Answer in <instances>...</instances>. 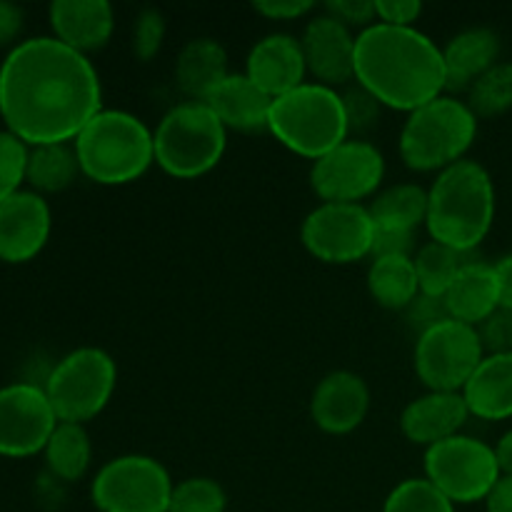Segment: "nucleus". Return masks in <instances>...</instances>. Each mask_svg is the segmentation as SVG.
Instances as JSON below:
<instances>
[{
    "mask_svg": "<svg viewBox=\"0 0 512 512\" xmlns=\"http://www.w3.org/2000/svg\"><path fill=\"white\" fill-rule=\"evenodd\" d=\"M50 25L55 38L85 55L108 43L115 13L108 0H55L50 5Z\"/></svg>",
    "mask_w": 512,
    "mask_h": 512,
    "instance_id": "20",
    "label": "nucleus"
},
{
    "mask_svg": "<svg viewBox=\"0 0 512 512\" xmlns=\"http://www.w3.org/2000/svg\"><path fill=\"white\" fill-rule=\"evenodd\" d=\"M103 110V88L88 55L55 35L15 45L0 65V115L28 145L70 143Z\"/></svg>",
    "mask_w": 512,
    "mask_h": 512,
    "instance_id": "1",
    "label": "nucleus"
},
{
    "mask_svg": "<svg viewBox=\"0 0 512 512\" xmlns=\"http://www.w3.org/2000/svg\"><path fill=\"white\" fill-rule=\"evenodd\" d=\"M483 358L485 348L478 328L453 318L420 333L415 343V373L428 390L463 393Z\"/></svg>",
    "mask_w": 512,
    "mask_h": 512,
    "instance_id": "11",
    "label": "nucleus"
},
{
    "mask_svg": "<svg viewBox=\"0 0 512 512\" xmlns=\"http://www.w3.org/2000/svg\"><path fill=\"white\" fill-rule=\"evenodd\" d=\"M370 410V388L353 370L325 375L310 398V418L323 433L348 435L363 425Z\"/></svg>",
    "mask_w": 512,
    "mask_h": 512,
    "instance_id": "16",
    "label": "nucleus"
},
{
    "mask_svg": "<svg viewBox=\"0 0 512 512\" xmlns=\"http://www.w3.org/2000/svg\"><path fill=\"white\" fill-rule=\"evenodd\" d=\"M495 455H498L500 473L512 475V430H508V433L498 440V445H495Z\"/></svg>",
    "mask_w": 512,
    "mask_h": 512,
    "instance_id": "46",
    "label": "nucleus"
},
{
    "mask_svg": "<svg viewBox=\"0 0 512 512\" xmlns=\"http://www.w3.org/2000/svg\"><path fill=\"white\" fill-rule=\"evenodd\" d=\"M495 220V185L478 160H460L438 173L428 190V233L458 253H470L488 238Z\"/></svg>",
    "mask_w": 512,
    "mask_h": 512,
    "instance_id": "3",
    "label": "nucleus"
},
{
    "mask_svg": "<svg viewBox=\"0 0 512 512\" xmlns=\"http://www.w3.org/2000/svg\"><path fill=\"white\" fill-rule=\"evenodd\" d=\"M488 512H512V475H503L485 500Z\"/></svg>",
    "mask_w": 512,
    "mask_h": 512,
    "instance_id": "44",
    "label": "nucleus"
},
{
    "mask_svg": "<svg viewBox=\"0 0 512 512\" xmlns=\"http://www.w3.org/2000/svg\"><path fill=\"white\" fill-rule=\"evenodd\" d=\"M355 40L358 35L330 13L315 15L305 25L300 45L315 83L335 88L355 78Z\"/></svg>",
    "mask_w": 512,
    "mask_h": 512,
    "instance_id": "15",
    "label": "nucleus"
},
{
    "mask_svg": "<svg viewBox=\"0 0 512 512\" xmlns=\"http://www.w3.org/2000/svg\"><path fill=\"white\" fill-rule=\"evenodd\" d=\"M470 415L480 420L512 418V353L485 355L463 388Z\"/></svg>",
    "mask_w": 512,
    "mask_h": 512,
    "instance_id": "24",
    "label": "nucleus"
},
{
    "mask_svg": "<svg viewBox=\"0 0 512 512\" xmlns=\"http://www.w3.org/2000/svg\"><path fill=\"white\" fill-rule=\"evenodd\" d=\"M408 318L413 328H418V335L425 333L433 325L448 320V308H445L443 298H430V295H420L413 305L408 308Z\"/></svg>",
    "mask_w": 512,
    "mask_h": 512,
    "instance_id": "40",
    "label": "nucleus"
},
{
    "mask_svg": "<svg viewBox=\"0 0 512 512\" xmlns=\"http://www.w3.org/2000/svg\"><path fill=\"white\" fill-rule=\"evenodd\" d=\"M55 425L58 415L40 385L13 383L0 388V455L25 458L45 450Z\"/></svg>",
    "mask_w": 512,
    "mask_h": 512,
    "instance_id": "14",
    "label": "nucleus"
},
{
    "mask_svg": "<svg viewBox=\"0 0 512 512\" xmlns=\"http://www.w3.org/2000/svg\"><path fill=\"white\" fill-rule=\"evenodd\" d=\"M20 25H23V10L15 3L0 0V43H8L18 35Z\"/></svg>",
    "mask_w": 512,
    "mask_h": 512,
    "instance_id": "43",
    "label": "nucleus"
},
{
    "mask_svg": "<svg viewBox=\"0 0 512 512\" xmlns=\"http://www.w3.org/2000/svg\"><path fill=\"white\" fill-rule=\"evenodd\" d=\"M500 478L495 448L470 435H453L425 450V480L453 505L488 500Z\"/></svg>",
    "mask_w": 512,
    "mask_h": 512,
    "instance_id": "9",
    "label": "nucleus"
},
{
    "mask_svg": "<svg viewBox=\"0 0 512 512\" xmlns=\"http://www.w3.org/2000/svg\"><path fill=\"white\" fill-rule=\"evenodd\" d=\"M50 208L33 190H18L0 200V258L25 263L48 243Z\"/></svg>",
    "mask_w": 512,
    "mask_h": 512,
    "instance_id": "17",
    "label": "nucleus"
},
{
    "mask_svg": "<svg viewBox=\"0 0 512 512\" xmlns=\"http://www.w3.org/2000/svg\"><path fill=\"white\" fill-rule=\"evenodd\" d=\"M205 103L228 130H240V133L268 130L273 98L263 93L245 73H230Z\"/></svg>",
    "mask_w": 512,
    "mask_h": 512,
    "instance_id": "21",
    "label": "nucleus"
},
{
    "mask_svg": "<svg viewBox=\"0 0 512 512\" xmlns=\"http://www.w3.org/2000/svg\"><path fill=\"white\" fill-rule=\"evenodd\" d=\"M500 38L490 28H468L448 40L443 48L445 83L450 93L470 90V85L500 63Z\"/></svg>",
    "mask_w": 512,
    "mask_h": 512,
    "instance_id": "23",
    "label": "nucleus"
},
{
    "mask_svg": "<svg viewBox=\"0 0 512 512\" xmlns=\"http://www.w3.org/2000/svg\"><path fill=\"white\" fill-rule=\"evenodd\" d=\"M228 495L213 478H188L173 488L168 512H225Z\"/></svg>",
    "mask_w": 512,
    "mask_h": 512,
    "instance_id": "33",
    "label": "nucleus"
},
{
    "mask_svg": "<svg viewBox=\"0 0 512 512\" xmlns=\"http://www.w3.org/2000/svg\"><path fill=\"white\" fill-rule=\"evenodd\" d=\"M170 473L150 455H120L108 460L90 485L100 512H168L173 498Z\"/></svg>",
    "mask_w": 512,
    "mask_h": 512,
    "instance_id": "10",
    "label": "nucleus"
},
{
    "mask_svg": "<svg viewBox=\"0 0 512 512\" xmlns=\"http://www.w3.org/2000/svg\"><path fill=\"white\" fill-rule=\"evenodd\" d=\"M375 15H378V23L413 28L415 20L423 15V3L418 0H375Z\"/></svg>",
    "mask_w": 512,
    "mask_h": 512,
    "instance_id": "38",
    "label": "nucleus"
},
{
    "mask_svg": "<svg viewBox=\"0 0 512 512\" xmlns=\"http://www.w3.org/2000/svg\"><path fill=\"white\" fill-rule=\"evenodd\" d=\"M80 173L78 153L68 143L35 145L28 155V175L30 185L43 193H58L65 190Z\"/></svg>",
    "mask_w": 512,
    "mask_h": 512,
    "instance_id": "29",
    "label": "nucleus"
},
{
    "mask_svg": "<svg viewBox=\"0 0 512 512\" xmlns=\"http://www.w3.org/2000/svg\"><path fill=\"white\" fill-rule=\"evenodd\" d=\"M478 135V118L455 95H440L413 110L400 130L398 150L403 163L418 173H443L465 160Z\"/></svg>",
    "mask_w": 512,
    "mask_h": 512,
    "instance_id": "6",
    "label": "nucleus"
},
{
    "mask_svg": "<svg viewBox=\"0 0 512 512\" xmlns=\"http://www.w3.org/2000/svg\"><path fill=\"white\" fill-rule=\"evenodd\" d=\"M485 355L512 353V310L498 308L485 323L478 325Z\"/></svg>",
    "mask_w": 512,
    "mask_h": 512,
    "instance_id": "37",
    "label": "nucleus"
},
{
    "mask_svg": "<svg viewBox=\"0 0 512 512\" xmlns=\"http://www.w3.org/2000/svg\"><path fill=\"white\" fill-rule=\"evenodd\" d=\"M328 13L335 15L348 28L350 25H360L365 30L373 23H378L375 0H333V3H328Z\"/></svg>",
    "mask_w": 512,
    "mask_h": 512,
    "instance_id": "39",
    "label": "nucleus"
},
{
    "mask_svg": "<svg viewBox=\"0 0 512 512\" xmlns=\"http://www.w3.org/2000/svg\"><path fill=\"white\" fill-rule=\"evenodd\" d=\"M300 240L323 263H358L373 255V215L363 203H320L303 220Z\"/></svg>",
    "mask_w": 512,
    "mask_h": 512,
    "instance_id": "12",
    "label": "nucleus"
},
{
    "mask_svg": "<svg viewBox=\"0 0 512 512\" xmlns=\"http://www.w3.org/2000/svg\"><path fill=\"white\" fill-rule=\"evenodd\" d=\"M355 80L383 108L410 115L448 90L443 48L415 25L373 23L355 40Z\"/></svg>",
    "mask_w": 512,
    "mask_h": 512,
    "instance_id": "2",
    "label": "nucleus"
},
{
    "mask_svg": "<svg viewBox=\"0 0 512 512\" xmlns=\"http://www.w3.org/2000/svg\"><path fill=\"white\" fill-rule=\"evenodd\" d=\"M343 105H345V115H348V125H350V133L353 130H368L378 123L380 118V108L383 105L378 103L373 93H368L365 88H353L343 95Z\"/></svg>",
    "mask_w": 512,
    "mask_h": 512,
    "instance_id": "36",
    "label": "nucleus"
},
{
    "mask_svg": "<svg viewBox=\"0 0 512 512\" xmlns=\"http://www.w3.org/2000/svg\"><path fill=\"white\" fill-rule=\"evenodd\" d=\"M28 143L10 130H0V200L18 193L28 175Z\"/></svg>",
    "mask_w": 512,
    "mask_h": 512,
    "instance_id": "34",
    "label": "nucleus"
},
{
    "mask_svg": "<svg viewBox=\"0 0 512 512\" xmlns=\"http://www.w3.org/2000/svg\"><path fill=\"white\" fill-rule=\"evenodd\" d=\"M378 230H400L415 233L428 218V190L413 183H400L378 193L368 205Z\"/></svg>",
    "mask_w": 512,
    "mask_h": 512,
    "instance_id": "27",
    "label": "nucleus"
},
{
    "mask_svg": "<svg viewBox=\"0 0 512 512\" xmlns=\"http://www.w3.org/2000/svg\"><path fill=\"white\" fill-rule=\"evenodd\" d=\"M468 108L475 118H495L512 108V63H495L468 90Z\"/></svg>",
    "mask_w": 512,
    "mask_h": 512,
    "instance_id": "31",
    "label": "nucleus"
},
{
    "mask_svg": "<svg viewBox=\"0 0 512 512\" xmlns=\"http://www.w3.org/2000/svg\"><path fill=\"white\" fill-rule=\"evenodd\" d=\"M155 163L180 180L200 178L223 160L228 128L208 103L185 100L173 105L153 130Z\"/></svg>",
    "mask_w": 512,
    "mask_h": 512,
    "instance_id": "7",
    "label": "nucleus"
},
{
    "mask_svg": "<svg viewBox=\"0 0 512 512\" xmlns=\"http://www.w3.org/2000/svg\"><path fill=\"white\" fill-rule=\"evenodd\" d=\"M383 178V153L360 138H348L310 168V188L323 203H360L378 193Z\"/></svg>",
    "mask_w": 512,
    "mask_h": 512,
    "instance_id": "13",
    "label": "nucleus"
},
{
    "mask_svg": "<svg viewBox=\"0 0 512 512\" xmlns=\"http://www.w3.org/2000/svg\"><path fill=\"white\" fill-rule=\"evenodd\" d=\"M368 290L385 310H408L420 298L418 273L413 258H373L368 270Z\"/></svg>",
    "mask_w": 512,
    "mask_h": 512,
    "instance_id": "26",
    "label": "nucleus"
},
{
    "mask_svg": "<svg viewBox=\"0 0 512 512\" xmlns=\"http://www.w3.org/2000/svg\"><path fill=\"white\" fill-rule=\"evenodd\" d=\"M415 233H400V230H378L375 228L373 240V258H393V255H405L413 258Z\"/></svg>",
    "mask_w": 512,
    "mask_h": 512,
    "instance_id": "41",
    "label": "nucleus"
},
{
    "mask_svg": "<svg viewBox=\"0 0 512 512\" xmlns=\"http://www.w3.org/2000/svg\"><path fill=\"white\" fill-rule=\"evenodd\" d=\"M228 75V53L213 38L188 40L175 60V83L198 103H205Z\"/></svg>",
    "mask_w": 512,
    "mask_h": 512,
    "instance_id": "25",
    "label": "nucleus"
},
{
    "mask_svg": "<svg viewBox=\"0 0 512 512\" xmlns=\"http://www.w3.org/2000/svg\"><path fill=\"white\" fill-rule=\"evenodd\" d=\"M245 75L273 100L300 88L308 75L303 45L288 33L265 35L250 48Z\"/></svg>",
    "mask_w": 512,
    "mask_h": 512,
    "instance_id": "18",
    "label": "nucleus"
},
{
    "mask_svg": "<svg viewBox=\"0 0 512 512\" xmlns=\"http://www.w3.org/2000/svg\"><path fill=\"white\" fill-rule=\"evenodd\" d=\"M118 385V365L103 348H78L60 358L43 390L60 423L93 420L110 403Z\"/></svg>",
    "mask_w": 512,
    "mask_h": 512,
    "instance_id": "8",
    "label": "nucleus"
},
{
    "mask_svg": "<svg viewBox=\"0 0 512 512\" xmlns=\"http://www.w3.org/2000/svg\"><path fill=\"white\" fill-rule=\"evenodd\" d=\"M270 133L280 145L315 163L350 138L343 95L323 83H308L280 95L270 110Z\"/></svg>",
    "mask_w": 512,
    "mask_h": 512,
    "instance_id": "5",
    "label": "nucleus"
},
{
    "mask_svg": "<svg viewBox=\"0 0 512 512\" xmlns=\"http://www.w3.org/2000/svg\"><path fill=\"white\" fill-rule=\"evenodd\" d=\"M468 418L470 410L463 393L428 390L405 405L403 415H400V430L410 443L425 445L428 450L430 445L460 435Z\"/></svg>",
    "mask_w": 512,
    "mask_h": 512,
    "instance_id": "19",
    "label": "nucleus"
},
{
    "mask_svg": "<svg viewBox=\"0 0 512 512\" xmlns=\"http://www.w3.org/2000/svg\"><path fill=\"white\" fill-rule=\"evenodd\" d=\"M253 8L268 20H295L313 13L315 3L310 0H260Z\"/></svg>",
    "mask_w": 512,
    "mask_h": 512,
    "instance_id": "42",
    "label": "nucleus"
},
{
    "mask_svg": "<svg viewBox=\"0 0 512 512\" xmlns=\"http://www.w3.org/2000/svg\"><path fill=\"white\" fill-rule=\"evenodd\" d=\"M495 273L500 283V308L512 310V255H505L495 263Z\"/></svg>",
    "mask_w": 512,
    "mask_h": 512,
    "instance_id": "45",
    "label": "nucleus"
},
{
    "mask_svg": "<svg viewBox=\"0 0 512 512\" xmlns=\"http://www.w3.org/2000/svg\"><path fill=\"white\" fill-rule=\"evenodd\" d=\"M443 300L450 318L478 328L500 308V283L495 265L478 263V260L463 263Z\"/></svg>",
    "mask_w": 512,
    "mask_h": 512,
    "instance_id": "22",
    "label": "nucleus"
},
{
    "mask_svg": "<svg viewBox=\"0 0 512 512\" xmlns=\"http://www.w3.org/2000/svg\"><path fill=\"white\" fill-rule=\"evenodd\" d=\"M45 460L53 475L60 480H80L90 468L93 460V445H90L88 433L80 423H60L55 425L48 445H45Z\"/></svg>",
    "mask_w": 512,
    "mask_h": 512,
    "instance_id": "28",
    "label": "nucleus"
},
{
    "mask_svg": "<svg viewBox=\"0 0 512 512\" xmlns=\"http://www.w3.org/2000/svg\"><path fill=\"white\" fill-rule=\"evenodd\" d=\"M415 273H418L420 295H430V298H445V293L453 285L455 275L463 268V253L448 248L443 243H425L413 255Z\"/></svg>",
    "mask_w": 512,
    "mask_h": 512,
    "instance_id": "30",
    "label": "nucleus"
},
{
    "mask_svg": "<svg viewBox=\"0 0 512 512\" xmlns=\"http://www.w3.org/2000/svg\"><path fill=\"white\" fill-rule=\"evenodd\" d=\"M73 148L80 173L100 185H128L155 163L153 130L128 110H100Z\"/></svg>",
    "mask_w": 512,
    "mask_h": 512,
    "instance_id": "4",
    "label": "nucleus"
},
{
    "mask_svg": "<svg viewBox=\"0 0 512 512\" xmlns=\"http://www.w3.org/2000/svg\"><path fill=\"white\" fill-rule=\"evenodd\" d=\"M383 512H455V505L425 478H408L390 490Z\"/></svg>",
    "mask_w": 512,
    "mask_h": 512,
    "instance_id": "32",
    "label": "nucleus"
},
{
    "mask_svg": "<svg viewBox=\"0 0 512 512\" xmlns=\"http://www.w3.org/2000/svg\"><path fill=\"white\" fill-rule=\"evenodd\" d=\"M165 40V18L160 10L145 8L135 15L133 33H130V48L138 60H150L158 55Z\"/></svg>",
    "mask_w": 512,
    "mask_h": 512,
    "instance_id": "35",
    "label": "nucleus"
}]
</instances>
